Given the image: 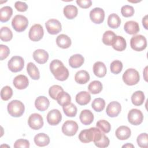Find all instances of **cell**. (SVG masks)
Here are the masks:
<instances>
[{
  "label": "cell",
  "instance_id": "cell-1",
  "mask_svg": "<svg viewBox=\"0 0 148 148\" xmlns=\"http://www.w3.org/2000/svg\"><path fill=\"white\" fill-rule=\"evenodd\" d=\"M50 69L54 77L60 81L66 80L69 75L68 69L58 60H54L50 62Z\"/></svg>",
  "mask_w": 148,
  "mask_h": 148
},
{
  "label": "cell",
  "instance_id": "cell-2",
  "mask_svg": "<svg viewBox=\"0 0 148 148\" xmlns=\"http://www.w3.org/2000/svg\"><path fill=\"white\" fill-rule=\"evenodd\" d=\"M9 114L14 117H19L21 116L25 110L24 105L22 102L18 100H13L10 101L7 106Z\"/></svg>",
  "mask_w": 148,
  "mask_h": 148
},
{
  "label": "cell",
  "instance_id": "cell-3",
  "mask_svg": "<svg viewBox=\"0 0 148 148\" xmlns=\"http://www.w3.org/2000/svg\"><path fill=\"white\" fill-rule=\"evenodd\" d=\"M122 79L124 83L127 85L133 86L139 82L140 76L139 72L136 69L134 68H129L124 72Z\"/></svg>",
  "mask_w": 148,
  "mask_h": 148
},
{
  "label": "cell",
  "instance_id": "cell-4",
  "mask_svg": "<svg viewBox=\"0 0 148 148\" xmlns=\"http://www.w3.org/2000/svg\"><path fill=\"white\" fill-rule=\"evenodd\" d=\"M12 25L16 31L21 32L25 31L28 25V18L23 15H16L12 19Z\"/></svg>",
  "mask_w": 148,
  "mask_h": 148
},
{
  "label": "cell",
  "instance_id": "cell-5",
  "mask_svg": "<svg viewBox=\"0 0 148 148\" xmlns=\"http://www.w3.org/2000/svg\"><path fill=\"white\" fill-rule=\"evenodd\" d=\"M131 47L135 51H140L145 50L147 46L146 38L142 35L133 36L130 40Z\"/></svg>",
  "mask_w": 148,
  "mask_h": 148
},
{
  "label": "cell",
  "instance_id": "cell-6",
  "mask_svg": "<svg viewBox=\"0 0 148 148\" xmlns=\"http://www.w3.org/2000/svg\"><path fill=\"white\" fill-rule=\"evenodd\" d=\"M24 65V60L20 56H13L8 61V66L9 70L13 72H18L21 71Z\"/></svg>",
  "mask_w": 148,
  "mask_h": 148
},
{
  "label": "cell",
  "instance_id": "cell-7",
  "mask_svg": "<svg viewBox=\"0 0 148 148\" xmlns=\"http://www.w3.org/2000/svg\"><path fill=\"white\" fill-rule=\"evenodd\" d=\"M44 30L40 24H36L32 25L29 31V38L34 41L38 42L40 40L43 36Z\"/></svg>",
  "mask_w": 148,
  "mask_h": 148
},
{
  "label": "cell",
  "instance_id": "cell-8",
  "mask_svg": "<svg viewBox=\"0 0 148 148\" xmlns=\"http://www.w3.org/2000/svg\"><path fill=\"white\" fill-rule=\"evenodd\" d=\"M128 120L130 123L134 125L140 124L143 120L142 112L137 109L130 110L128 113Z\"/></svg>",
  "mask_w": 148,
  "mask_h": 148
},
{
  "label": "cell",
  "instance_id": "cell-9",
  "mask_svg": "<svg viewBox=\"0 0 148 148\" xmlns=\"http://www.w3.org/2000/svg\"><path fill=\"white\" fill-rule=\"evenodd\" d=\"M97 130V127H91L82 130L78 136L80 141L84 143H88L93 141Z\"/></svg>",
  "mask_w": 148,
  "mask_h": 148
},
{
  "label": "cell",
  "instance_id": "cell-10",
  "mask_svg": "<svg viewBox=\"0 0 148 148\" xmlns=\"http://www.w3.org/2000/svg\"><path fill=\"white\" fill-rule=\"evenodd\" d=\"M78 128V124L76 121L68 120L62 124V132L66 136H72L76 134Z\"/></svg>",
  "mask_w": 148,
  "mask_h": 148
},
{
  "label": "cell",
  "instance_id": "cell-11",
  "mask_svg": "<svg viewBox=\"0 0 148 148\" xmlns=\"http://www.w3.org/2000/svg\"><path fill=\"white\" fill-rule=\"evenodd\" d=\"M28 123L31 128L38 130L43 125V119L42 116L38 113L31 114L28 120Z\"/></svg>",
  "mask_w": 148,
  "mask_h": 148
},
{
  "label": "cell",
  "instance_id": "cell-12",
  "mask_svg": "<svg viewBox=\"0 0 148 148\" xmlns=\"http://www.w3.org/2000/svg\"><path fill=\"white\" fill-rule=\"evenodd\" d=\"M45 26L48 33L51 35H56L62 29L61 23L58 20L54 18L47 21L45 23Z\"/></svg>",
  "mask_w": 148,
  "mask_h": 148
},
{
  "label": "cell",
  "instance_id": "cell-13",
  "mask_svg": "<svg viewBox=\"0 0 148 148\" xmlns=\"http://www.w3.org/2000/svg\"><path fill=\"white\" fill-rule=\"evenodd\" d=\"M90 18L95 24L102 23L105 18V12L100 8H95L90 12Z\"/></svg>",
  "mask_w": 148,
  "mask_h": 148
},
{
  "label": "cell",
  "instance_id": "cell-14",
  "mask_svg": "<svg viewBox=\"0 0 148 148\" xmlns=\"http://www.w3.org/2000/svg\"><path fill=\"white\" fill-rule=\"evenodd\" d=\"M47 123L51 125H56L58 124L62 119V115L58 109H52L49 111L46 117Z\"/></svg>",
  "mask_w": 148,
  "mask_h": 148
},
{
  "label": "cell",
  "instance_id": "cell-15",
  "mask_svg": "<svg viewBox=\"0 0 148 148\" xmlns=\"http://www.w3.org/2000/svg\"><path fill=\"white\" fill-rule=\"evenodd\" d=\"M121 110V106L120 103L117 101H112L108 105L106 113L108 116L110 117H115L120 114Z\"/></svg>",
  "mask_w": 148,
  "mask_h": 148
},
{
  "label": "cell",
  "instance_id": "cell-16",
  "mask_svg": "<svg viewBox=\"0 0 148 148\" xmlns=\"http://www.w3.org/2000/svg\"><path fill=\"white\" fill-rule=\"evenodd\" d=\"M13 84L16 88L18 90H23L28 87L29 84V80L26 76L19 75L14 78Z\"/></svg>",
  "mask_w": 148,
  "mask_h": 148
},
{
  "label": "cell",
  "instance_id": "cell-17",
  "mask_svg": "<svg viewBox=\"0 0 148 148\" xmlns=\"http://www.w3.org/2000/svg\"><path fill=\"white\" fill-rule=\"evenodd\" d=\"M33 58L38 64H45L49 59L48 53L43 49H37L33 53Z\"/></svg>",
  "mask_w": 148,
  "mask_h": 148
},
{
  "label": "cell",
  "instance_id": "cell-18",
  "mask_svg": "<svg viewBox=\"0 0 148 148\" xmlns=\"http://www.w3.org/2000/svg\"><path fill=\"white\" fill-rule=\"evenodd\" d=\"M116 136L119 140H124L128 139L131 135V131L129 127L125 125H121L117 128L115 132Z\"/></svg>",
  "mask_w": 148,
  "mask_h": 148
},
{
  "label": "cell",
  "instance_id": "cell-19",
  "mask_svg": "<svg viewBox=\"0 0 148 148\" xmlns=\"http://www.w3.org/2000/svg\"><path fill=\"white\" fill-rule=\"evenodd\" d=\"M50 105V102L47 98L45 96H39L35 99V108L39 111L43 112L47 110Z\"/></svg>",
  "mask_w": 148,
  "mask_h": 148
},
{
  "label": "cell",
  "instance_id": "cell-20",
  "mask_svg": "<svg viewBox=\"0 0 148 148\" xmlns=\"http://www.w3.org/2000/svg\"><path fill=\"white\" fill-rule=\"evenodd\" d=\"M124 29L130 35L136 34L140 30L139 24L135 21H128L124 25Z\"/></svg>",
  "mask_w": 148,
  "mask_h": 148
},
{
  "label": "cell",
  "instance_id": "cell-21",
  "mask_svg": "<svg viewBox=\"0 0 148 148\" xmlns=\"http://www.w3.org/2000/svg\"><path fill=\"white\" fill-rule=\"evenodd\" d=\"M79 119L81 123L84 125H90L94 120V114L90 110L84 109L81 112Z\"/></svg>",
  "mask_w": 148,
  "mask_h": 148
},
{
  "label": "cell",
  "instance_id": "cell-22",
  "mask_svg": "<svg viewBox=\"0 0 148 148\" xmlns=\"http://www.w3.org/2000/svg\"><path fill=\"white\" fill-rule=\"evenodd\" d=\"M56 43L58 47L62 49H68L71 46L72 41L68 35L60 34L56 38Z\"/></svg>",
  "mask_w": 148,
  "mask_h": 148
},
{
  "label": "cell",
  "instance_id": "cell-23",
  "mask_svg": "<svg viewBox=\"0 0 148 148\" xmlns=\"http://www.w3.org/2000/svg\"><path fill=\"white\" fill-rule=\"evenodd\" d=\"M94 75L98 77H103L106 74V67L105 64L101 61H97L93 65Z\"/></svg>",
  "mask_w": 148,
  "mask_h": 148
},
{
  "label": "cell",
  "instance_id": "cell-24",
  "mask_svg": "<svg viewBox=\"0 0 148 148\" xmlns=\"http://www.w3.org/2000/svg\"><path fill=\"white\" fill-rule=\"evenodd\" d=\"M76 102L80 105H86L91 101V95L89 92L82 91L77 93L76 95Z\"/></svg>",
  "mask_w": 148,
  "mask_h": 148
},
{
  "label": "cell",
  "instance_id": "cell-25",
  "mask_svg": "<svg viewBox=\"0 0 148 148\" xmlns=\"http://www.w3.org/2000/svg\"><path fill=\"white\" fill-rule=\"evenodd\" d=\"M34 140L35 145L39 147L46 146L50 143L49 136L45 133H39L36 135Z\"/></svg>",
  "mask_w": 148,
  "mask_h": 148
},
{
  "label": "cell",
  "instance_id": "cell-26",
  "mask_svg": "<svg viewBox=\"0 0 148 148\" xmlns=\"http://www.w3.org/2000/svg\"><path fill=\"white\" fill-rule=\"evenodd\" d=\"M84 62V57L80 54H76L72 56L69 60V64L73 68L80 67Z\"/></svg>",
  "mask_w": 148,
  "mask_h": 148
},
{
  "label": "cell",
  "instance_id": "cell-27",
  "mask_svg": "<svg viewBox=\"0 0 148 148\" xmlns=\"http://www.w3.org/2000/svg\"><path fill=\"white\" fill-rule=\"evenodd\" d=\"M90 80L89 73L85 70H80L77 72L75 76V82L80 84H84Z\"/></svg>",
  "mask_w": 148,
  "mask_h": 148
},
{
  "label": "cell",
  "instance_id": "cell-28",
  "mask_svg": "<svg viewBox=\"0 0 148 148\" xmlns=\"http://www.w3.org/2000/svg\"><path fill=\"white\" fill-rule=\"evenodd\" d=\"M112 46L116 51H122L126 49V40L121 36H116Z\"/></svg>",
  "mask_w": 148,
  "mask_h": 148
},
{
  "label": "cell",
  "instance_id": "cell-29",
  "mask_svg": "<svg viewBox=\"0 0 148 148\" xmlns=\"http://www.w3.org/2000/svg\"><path fill=\"white\" fill-rule=\"evenodd\" d=\"M64 16L68 19H73L77 15L78 10L76 6L73 5H68L64 8L63 10Z\"/></svg>",
  "mask_w": 148,
  "mask_h": 148
},
{
  "label": "cell",
  "instance_id": "cell-30",
  "mask_svg": "<svg viewBox=\"0 0 148 148\" xmlns=\"http://www.w3.org/2000/svg\"><path fill=\"white\" fill-rule=\"evenodd\" d=\"M13 14V9L10 6H6L0 10V20L2 23L9 21Z\"/></svg>",
  "mask_w": 148,
  "mask_h": 148
},
{
  "label": "cell",
  "instance_id": "cell-31",
  "mask_svg": "<svg viewBox=\"0 0 148 148\" xmlns=\"http://www.w3.org/2000/svg\"><path fill=\"white\" fill-rule=\"evenodd\" d=\"M145 97L143 91H136L134 92L131 96V101L135 106L142 105L145 101Z\"/></svg>",
  "mask_w": 148,
  "mask_h": 148
},
{
  "label": "cell",
  "instance_id": "cell-32",
  "mask_svg": "<svg viewBox=\"0 0 148 148\" xmlns=\"http://www.w3.org/2000/svg\"><path fill=\"white\" fill-rule=\"evenodd\" d=\"M27 71L29 76L34 80H38L40 77V73L38 68L32 62H29L27 65Z\"/></svg>",
  "mask_w": 148,
  "mask_h": 148
},
{
  "label": "cell",
  "instance_id": "cell-33",
  "mask_svg": "<svg viewBox=\"0 0 148 148\" xmlns=\"http://www.w3.org/2000/svg\"><path fill=\"white\" fill-rule=\"evenodd\" d=\"M108 25L112 28H117L121 24L120 17L116 13L110 14L108 18Z\"/></svg>",
  "mask_w": 148,
  "mask_h": 148
},
{
  "label": "cell",
  "instance_id": "cell-34",
  "mask_svg": "<svg viewBox=\"0 0 148 148\" xmlns=\"http://www.w3.org/2000/svg\"><path fill=\"white\" fill-rule=\"evenodd\" d=\"M56 100L58 103L62 106H64L71 103V97L70 95L64 91L59 94Z\"/></svg>",
  "mask_w": 148,
  "mask_h": 148
},
{
  "label": "cell",
  "instance_id": "cell-35",
  "mask_svg": "<svg viewBox=\"0 0 148 148\" xmlns=\"http://www.w3.org/2000/svg\"><path fill=\"white\" fill-rule=\"evenodd\" d=\"M116 35L112 31H106L104 32L102 36V42L107 46H112L116 37Z\"/></svg>",
  "mask_w": 148,
  "mask_h": 148
},
{
  "label": "cell",
  "instance_id": "cell-36",
  "mask_svg": "<svg viewBox=\"0 0 148 148\" xmlns=\"http://www.w3.org/2000/svg\"><path fill=\"white\" fill-rule=\"evenodd\" d=\"M102 84L98 80H94L91 82L88 86V90L92 94H97L99 93L102 90Z\"/></svg>",
  "mask_w": 148,
  "mask_h": 148
},
{
  "label": "cell",
  "instance_id": "cell-37",
  "mask_svg": "<svg viewBox=\"0 0 148 148\" xmlns=\"http://www.w3.org/2000/svg\"><path fill=\"white\" fill-rule=\"evenodd\" d=\"M13 38L12 31L8 27H2L0 30V38L3 42L10 41Z\"/></svg>",
  "mask_w": 148,
  "mask_h": 148
},
{
  "label": "cell",
  "instance_id": "cell-38",
  "mask_svg": "<svg viewBox=\"0 0 148 148\" xmlns=\"http://www.w3.org/2000/svg\"><path fill=\"white\" fill-rule=\"evenodd\" d=\"M92 108L97 112L102 111L105 106V101L103 98H97L94 99L91 103Z\"/></svg>",
  "mask_w": 148,
  "mask_h": 148
},
{
  "label": "cell",
  "instance_id": "cell-39",
  "mask_svg": "<svg viewBox=\"0 0 148 148\" xmlns=\"http://www.w3.org/2000/svg\"><path fill=\"white\" fill-rule=\"evenodd\" d=\"M62 109L65 114L68 117H75L77 114V108L72 103L62 106Z\"/></svg>",
  "mask_w": 148,
  "mask_h": 148
},
{
  "label": "cell",
  "instance_id": "cell-40",
  "mask_svg": "<svg viewBox=\"0 0 148 148\" xmlns=\"http://www.w3.org/2000/svg\"><path fill=\"white\" fill-rule=\"evenodd\" d=\"M96 126L103 133H108L111 130L110 124L106 120H100L96 123Z\"/></svg>",
  "mask_w": 148,
  "mask_h": 148
},
{
  "label": "cell",
  "instance_id": "cell-41",
  "mask_svg": "<svg viewBox=\"0 0 148 148\" xmlns=\"http://www.w3.org/2000/svg\"><path fill=\"white\" fill-rule=\"evenodd\" d=\"M95 145L99 148L106 147L109 146L110 141L108 136H106L103 132L101 137L96 141L94 142Z\"/></svg>",
  "mask_w": 148,
  "mask_h": 148
},
{
  "label": "cell",
  "instance_id": "cell-42",
  "mask_svg": "<svg viewBox=\"0 0 148 148\" xmlns=\"http://www.w3.org/2000/svg\"><path fill=\"white\" fill-rule=\"evenodd\" d=\"M63 91L64 90L61 86L59 85H53L49 88V94L52 99L56 100L59 94Z\"/></svg>",
  "mask_w": 148,
  "mask_h": 148
},
{
  "label": "cell",
  "instance_id": "cell-43",
  "mask_svg": "<svg viewBox=\"0 0 148 148\" xmlns=\"http://www.w3.org/2000/svg\"><path fill=\"white\" fill-rule=\"evenodd\" d=\"M138 146L142 148H147L148 147V137L147 133H142L139 135L136 139Z\"/></svg>",
  "mask_w": 148,
  "mask_h": 148
},
{
  "label": "cell",
  "instance_id": "cell-44",
  "mask_svg": "<svg viewBox=\"0 0 148 148\" xmlns=\"http://www.w3.org/2000/svg\"><path fill=\"white\" fill-rule=\"evenodd\" d=\"M110 69L112 73L116 75L119 74L122 71L123 64L119 60H114L110 64Z\"/></svg>",
  "mask_w": 148,
  "mask_h": 148
},
{
  "label": "cell",
  "instance_id": "cell-45",
  "mask_svg": "<svg viewBox=\"0 0 148 148\" xmlns=\"http://www.w3.org/2000/svg\"><path fill=\"white\" fill-rule=\"evenodd\" d=\"M13 95L12 88L8 86L3 87L1 91V97L3 101H8L11 98Z\"/></svg>",
  "mask_w": 148,
  "mask_h": 148
},
{
  "label": "cell",
  "instance_id": "cell-46",
  "mask_svg": "<svg viewBox=\"0 0 148 148\" xmlns=\"http://www.w3.org/2000/svg\"><path fill=\"white\" fill-rule=\"evenodd\" d=\"M134 9L132 6L130 5H124L122 6L121 9V13L123 16L125 17H131L134 14Z\"/></svg>",
  "mask_w": 148,
  "mask_h": 148
},
{
  "label": "cell",
  "instance_id": "cell-47",
  "mask_svg": "<svg viewBox=\"0 0 148 148\" xmlns=\"http://www.w3.org/2000/svg\"><path fill=\"white\" fill-rule=\"evenodd\" d=\"M10 54V50L9 48L3 45H0V59L1 61L3 60L4 59L6 58L9 54Z\"/></svg>",
  "mask_w": 148,
  "mask_h": 148
},
{
  "label": "cell",
  "instance_id": "cell-48",
  "mask_svg": "<svg viewBox=\"0 0 148 148\" xmlns=\"http://www.w3.org/2000/svg\"><path fill=\"white\" fill-rule=\"evenodd\" d=\"M14 147H29V142L27 139H19L17 140L14 144Z\"/></svg>",
  "mask_w": 148,
  "mask_h": 148
},
{
  "label": "cell",
  "instance_id": "cell-49",
  "mask_svg": "<svg viewBox=\"0 0 148 148\" xmlns=\"http://www.w3.org/2000/svg\"><path fill=\"white\" fill-rule=\"evenodd\" d=\"M14 7L16 10L18 12H25L28 9V5L24 2L21 1H17L14 3Z\"/></svg>",
  "mask_w": 148,
  "mask_h": 148
},
{
  "label": "cell",
  "instance_id": "cell-50",
  "mask_svg": "<svg viewBox=\"0 0 148 148\" xmlns=\"http://www.w3.org/2000/svg\"><path fill=\"white\" fill-rule=\"evenodd\" d=\"M76 3L80 8L83 9L88 8L92 5V1L91 0H77Z\"/></svg>",
  "mask_w": 148,
  "mask_h": 148
},
{
  "label": "cell",
  "instance_id": "cell-51",
  "mask_svg": "<svg viewBox=\"0 0 148 148\" xmlns=\"http://www.w3.org/2000/svg\"><path fill=\"white\" fill-rule=\"evenodd\" d=\"M142 24L146 29H147V15H146L142 19Z\"/></svg>",
  "mask_w": 148,
  "mask_h": 148
},
{
  "label": "cell",
  "instance_id": "cell-52",
  "mask_svg": "<svg viewBox=\"0 0 148 148\" xmlns=\"http://www.w3.org/2000/svg\"><path fill=\"white\" fill-rule=\"evenodd\" d=\"M122 147H134V146L132 144H131V143H127V144L123 145L122 146Z\"/></svg>",
  "mask_w": 148,
  "mask_h": 148
}]
</instances>
